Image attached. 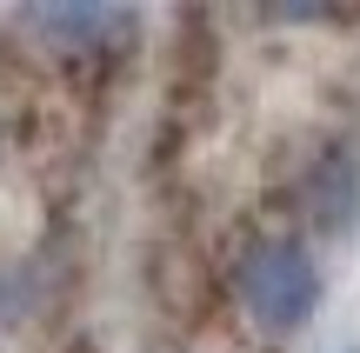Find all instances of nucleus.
I'll return each instance as SVG.
<instances>
[{"label":"nucleus","mask_w":360,"mask_h":353,"mask_svg":"<svg viewBox=\"0 0 360 353\" xmlns=\"http://www.w3.org/2000/svg\"><path fill=\"white\" fill-rule=\"evenodd\" d=\"M233 287H240V307L254 327L267 333H294L314 320V307H321V267H314V253L300 247V240H254V247L240 253V274H233Z\"/></svg>","instance_id":"obj_1"},{"label":"nucleus","mask_w":360,"mask_h":353,"mask_svg":"<svg viewBox=\"0 0 360 353\" xmlns=\"http://www.w3.org/2000/svg\"><path fill=\"white\" fill-rule=\"evenodd\" d=\"M354 213H360L354 160H347V154H327L321 173H314V220H327V227H354Z\"/></svg>","instance_id":"obj_2"}]
</instances>
